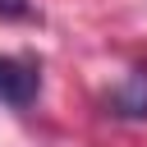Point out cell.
I'll return each instance as SVG.
<instances>
[{
  "mask_svg": "<svg viewBox=\"0 0 147 147\" xmlns=\"http://www.w3.org/2000/svg\"><path fill=\"white\" fill-rule=\"evenodd\" d=\"M41 92V64L37 60H18V55H0V101L5 106H32Z\"/></svg>",
  "mask_w": 147,
  "mask_h": 147,
  "instance_id": "obj_1",
  "label": "cell"
},
{
  "mask_svg": "<svg viewBox=\"0 0 147 147\" xmlns=\"http://www.w3.org/2000/svg\"><path fill=\"white\" fill-rule=\"evenodd\" d=\"M32 0H0V18H28Z\"/></svg>",
  "mask_w": 147,
  "mask_h": 147,
  "instance_id": "obj_3",
  "label": "cell"
},
{
  "mask_svg": "<svg viewBox=\"0 0 147 147\" xmlns=\"http://www.w3.org/2000/svg\"><path fill=\"white\" fill-rule=\"evenodd\" d=\"M110 115H124V119H147V74H129L115 92H110Z\"/></svg>",
  "mask_w": 147,
  "mask_h": 147,
  "instance_id": "obj_2",
  "label": "cell"
}]
</instances>
